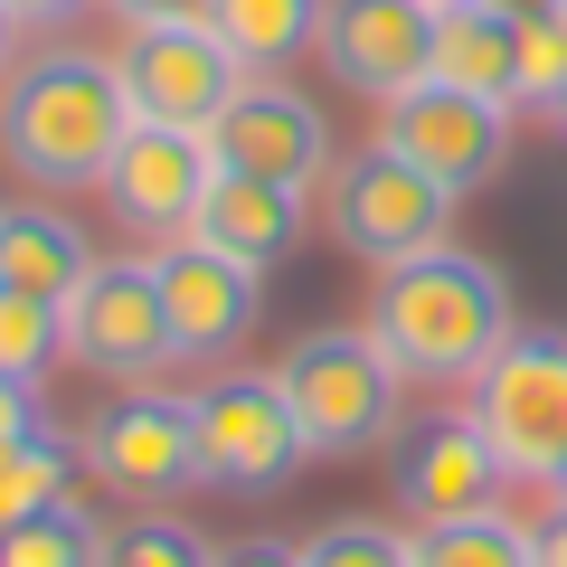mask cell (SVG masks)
Listing matches in <instances>:
<instances>
[{
	"mask_svg": "<svg viewBox=\"0 0 567 567\" xmlns=\"http://www.w3.org/2000/svg\"><path fill=\"white\" fill-rule=\"evenodd\" d=\"M95 539H104L95 511L66 492V502H48V511L0 529V567H95Z\"/></svg>",
	"mask_w": 567,
	"mask_h": 567,
	"instance_id": "obj_22",
	"label": "cell"
},
{
	"mask_svg": "<svg viewBox=\"0 0 567 567\" xmlns=\"http://www.w3.org/2000/svg\"><path fill=\"white\" fill-rule=\"evenodd\" d=\"M473 425L511 464V483H548L567 473V331H511L473 379Z\"/></svg>",
	"mask_w": 567,
	"mask_h": 567,
	"instance_id": "obj_4",
	"label": "cell"
},
{
	"mask_svg": "<svg viewBox=\"0 0 567 567\" xmlns=\"http://www.w3.org/2000/svg\"><path fill=\"white\" fill-rule=\"evenodd\" d=\"M76 473H85V454L58 445L48 425H29V435H0V529L29 520V511H48V502H66V492H76Z\"/></svg>",
	"mask_w": 567,
	"mask_h": 567,
	"instance_id": "obj_21",
	"label": "cell"
},
{
	"mask_svg": "<svg viewBox=\"0 0 567 567\" xmlns=\"http://www.w3.org/2000/svg\"><path fill=\"white\" fill-rule=\"evenodd\" d=\"M208 181H218V162H208V133L133 123V133H123V152L104 162V208H114L133 237H189V218H199Z\"/></svg>",
	"mask_w": 567,
	"mask_h": 567,
	"instance_id": "obj_13",
	"label": "cell"
},
{
	"mask_svg": "<svg viewBox=\"0 0 567 567\" xmlns=\"http://www.w3.org/2000/svg\"><path fill=\"white\" fill-rule=\"evenodd\" d=\"M39 425V388L29 379H0V435H29Z\"/></svg>",
	"mask_w": 567,
	"mask_h": 567,
	"instance_id": "obj_28",
	"label": "cell"
},
{
	"mask_svg": "<svg viewBox=\"0 0 567 567\" xmlns=\"http://www.w3.org/2000/svg\"><path fill=\"white\" fill-rule=\"evenodd\" d=\"M284 398L303 416V445L312 454H369V445H398L406 425V369L379 350V331H303V341L275 360Z\"/></svg>",
	"mask_w": 567,
	"mask_h": 567,
	"instance_id": "obj_3",
	"label": "cell"
},
{
	"mask_svg": "<svg viewBox=\"0 0 567 567\" xmlns=\"http://www.w3.org/2000/svg\"><path fill=\"white\" fill-rule=\"evenodd\" d=\"M76 454H85V473H95L104 492H123V502H171V492L199 483V425H189V398L133 388V398H114L76 435Z\"/></svg>",
	"mask_w": 567,
	"mask_h": 567,
	"instance_id": "obj_10",
	"label": "cell"
},
{
	"mask_svg": "<svg viewBox=\"0 0 567 567\" xmlns=\"http://www.w3.org/2000/svg\"><path fill=\"white\" fill-rule=\"evenodd\" d=\"M293 548H303V567H416V539L388 520H322Z\"/></svg>",
	"mask_w": 567,
	"mask_h": 567,
	"instance_id": "obj_25",
	"label": "cell"
},
{
	"mask_svg": "<svg viewBox=\"0 0 567 567\" xmlns=\"http://www.w3.org/2000/svg\"><path fill=\"white\" fill-rule=\"evenodd\" d=\"M483 10H502V20H539V10H558V0H483Z\"/></svg>",
	"mask_w": 567,
	"mask_h": 567,
	"instance_id": "obj_32",
	"label": "cell"
},
{
	"mask_svg": "<svg viewBox=\"0 0 567 567\" xmlns=\"http://www.w3.org/2000/svg\"><path fill=\"white\" fill-rule=\"evenodd\" d=\"M539 567H567V502H558V520H539Z\"/></svg>",
	"mask_w": 567,
	"mask_h": 567,
	"instance_id": "obj_31",
	"label": "cell"
},
{
	"mask_svg": "<svg viewBox=\"0 0 567 567\" xmlns=\"http://www.w3.org/2000/svg\"><path fill=\"white\" fill-rule=\"evenodd\" d=\"M95 567H218V548H208L189 520H171V511L142 502V520H123V529L95 539Z\"/></svg>",
	"mask_w": 567,
	"mask_h": 567,
	"instance_id": "obj_24",
	"label": "cell"
},
{
	"mask_svg": "<svg viewBox=\"0 0 567 567\" xmlns=\"http://www.w3.org/2000/svg\"><path fill=\"white\" fill-rule=\"evenodd\" d=\"M114 66L133 95V123H171V133H208L246 85V66L227 58L208 20H123Z\"/></svg>",
	"mask_w": 567,
	"mask_h": 567,
	"instance_id": "obj_8",
	"label": "cell"
},
{
	"mask_svg": "<svg viewBox=\"0 0 567 567\" xmlns=\"http://www.w3.org/2000/svg\"><path fill=\"white\" fill-rule=\"evenodd\" d=\"M435 76L473 85V95H502L511 114H520V20H502L483 0L435 10Z\"/></svg>",
	"mask_w": 567,
	"mask_h": 567,
	"instance_id": "obj_18",
	"label": "cell"
},
{
	"mask_svg": "<svg viewBox=\"0 0 567 567\" xmlns=\"http://www.w3.org/2000/svg\"><path fill=\"white\" fill-rule=\"evenodd\" d=\"M322 66L350 95L388 104L435 76V10L425 0H331L322 10Z\"/></svg>",
	"mask_w": 567,
	"mask_h": 567,
	"instance_id": "obj_14",
	"label": "cell"
},
{
	"mask_svg": "<svg viewBox=\"0 0 567 567\" xmlns=\"http://www.w3.org/2000/svg\"><path fill=\"white\" fill-rule=\"evenodd\" d=\"M189 425H199V483L208 492H275L312 454L275 369H227V379L189 388Z\"/></svg>",
	"mask_w": 567,
	"mask_h": 567,
	"instance_id": "obj_7",
	"label": "cell"
},
{
	"mask_svg": "<svg viewBox=\"0 0 567 567\" xmlns=\"http://www.w3.org/2000/svg\"><path fill=\"white\" fill-rule=\"evenodd\" d=\"M152 275H162L181 360H227V350L256 331V312H265V275L237 265V256H218L208 237H162L152 246Z\"/></svg>",
	"mask_w": 567,
	"mask_h": 567,
	"instance_id": "obj_12",
	"label": "cell"
},
{
	"mask_svg": "<svg viewBox=\"0 0 567 567\" xmlns=\"http://www.w3.org/2000/svg\"><path fill=\"white\" fill-rule=\"evenodd\" d=\"M379 142H388V152H406L416 171H435V181L464 199V189H483L492 171L511 162V104L425 76V85H406V95L379 104Z\"/></svg>",
	"mask_w": 567,
	"mask_h": 567,
	"instance_id": "obj_9",
	"label": "cell"
},
{
	"mask_svg": "<svg viewBox=\"0 0 567 567\" xmlns=\"http://www.w3.org/2000/svg\"><path fill=\"white\" fill-rule=\"evenodd\" d=\"M114 20H199L208 0H104Z\"/></svg>",
	"mask_w": 567,
	"mask_h": 567,
	"instance_id": "obj_30",
	"label": "cell"
},
{
	"mask_svg": "<svg viewBox=\"0 0 567 567\" xmlns=\"http://www.w3.org/2000/svg\"><path fill=\"white\" fill-rule=\"evenodd\" d=\"M558 502H567V473H558Z\"/></svg>",
	"mask_w": 567,
	"mask_h": 567,
	"instance_id": "obj_36",
	"label": "cell"
},
{
	"mask_svg": "<svg viewBox=\"0 0 567 567\" xmlns=\"http://www.w3.org/2000/svg\"><path fill=\"white\" fill-rule=\"evenodd\" d=\"M123 133H133V95L104 48H39L0 66V162L29 189H104Z\"/></svg>",
	"mask_w": 567,
	"mask_h": 567,
	"instance_id": "obj_1",
	"label": "cell"
},
{
	"mask_svg": "<svg viewBox=\"0 0 567 567\" xmlns=\"http://www.w3.org/2000/svg\"><path fill=\"white\" fill-rule=\"evenodd\" d=\"M189 237H208L218 256L237 265H284L293 246H303V189H284V181H256V171H218L199 199V218H189Z\"/></svg>",
	"mask_w": 567,
	"mask_h": 567,
	"instance_id": "obj_16",
	"label": "cell"
},
{
	"mask_svg": "<svg viewBox=\"0 0 567 567\" xmlns=\"http://www.w3.org/2000/svg\"><path fill=\"white\" fill-rule=\"evenodd\" d=\"M10 39H20V20H10V0H0V66H10Z\"/></svg>",
	"mask_w": 567,
	"mask_h": 567,
	"instance_id": "obj_34",
	"label": "cell"
},
{
	"mask_svg": "<svg viewBox=\"0 0 567 567\" xmlns=\"http://www.w3.org/2000/svg\"><path fill=\"white\" fill-rule=\"evenodd\" d=\"M76 10H95V0H10V20H20V29H66Z\"/></svg>",
	"mask_w": 567,
	"mask_h": 567,
	"instance_id": "obj_29",
	"label": "cell"
},
{
	"mask_svg": "<svg viewBox=\"0 0 567 567\" xmlns=\"http://www.w3.org/2000/svg\"><path fill=\"white\" fill-rule=\"evenodd\" d=\"M369 331H379V350L406 369V379L425 388H473L483 379V360L511 341V284L502 265L464 256V246H425V256L406 265H379V293H369Z\"/></svg>",
	"mask_w": 567,
	"mask_h": 567,
	"instance_id": "obj_2",
	"label": "cell"
},
{
	"mask_svg": "<svg viewBox=\"0 0 567 567\" xmlns=\"http://www.w3.org/2000/svg\"><path fill=\"white\" fill-rule=\"evenodd\" d=\"M322 10L331 0H208L199 20L227 39V58L246 76H284L303 48H322Z\"/></svg>",
	"mask_w": 567,
	"mask_h": 567,
	"instance_id": "obj_19",
	"label": "cell"
},
{
	"mask_svg": "<svg viewBox=\"0 0 567 567\" xmlns=\"http://www.w3.org/2000/svg\"><path fill=\"white\" fill-rule=\"evenodd\" d=\"M208 162L284 181V189H322L341 152H331V123H322L312 95H293V85H275V76H246L237 104L208 123Z\"/></svg>",
	"mask_w": 567,
	"mask_h": 567,
	"instance_id": "obj_11",
	"label": "cell"
},
{
	"mask_svg": "<svg viewBox=\"0 0 567 567\" xmlns=\"http://www.w3.org/2000/svg\"><path fill=\"white\" fill-rule=\"evenodd\" d=\"M539 123H548V133H558V142H567V85H558V95H548V104H539Z\"/></svg>",
	"mask_w": 567,
	"mask_h": 567,
	"instance_id": "obj_33",
	"label": "cell"
},
{
	"mask_svg": "<svg viewBox=\"0 0 567 567\" xmlns=\"http://www.w3.org/2000/svg\"><path fill=\"white\" fill-rule=\"evenodd\" d=\"M218 567H303V548H284V539H237V548H218Z\"/></svg>",
	"mask_w": 567,
	"mask_h": 567,
	"instance_id": "obj_27",
	"label": "cell"
},
{
	"mask_svg": "<svg viewBox=\"0 0 567 567\" xmlns=\"http://www.w3.org/2000/svg\"><path fill=\"white\" fill-rule=\"evenodd\" d=\"M85 265H95V246L76 237V218H58V208H0V284L10 293H39V303H66L85 284Z\"/></svg>",
	"mask_w": 567,
	"mask_h": 567,
	"instance_id": "obj_17",
	"label": "cell"
},
{
	"mask_svg": "<svg viewBox=\"0 0 567 567\" xmlns=\"http://www.w3.org/2000/svg\"><path fill=\"white\" fill-rule=\"evenodd\" d=\"M558 85H567V0L539 10V20H520V114H539Z\"/></svg>",
	"mask_w": 567,
	"mask_h": 567,
	"instance_id": "obj_26",
	"label": "cell"
},
{
	"mask_svg": "<svg viewBox=\"0 0 567 567\" xmlns=\"http://www.w3.org/2000/svg\"><path fill=\"white\" fill-rule=\"evenodd\" d=\"M511 464L492 454V435L464 416H435L416 435H398V502L406 520H464V511H502Z\"/></svg>",
	"mask_w": 567,
	"mask_h": 567,
	"instance_id": "obj_15",
	"label": "cell"
},
{
	"mask_svg": "<svg viewBox=\"0 0 567 567\" xmlns=\"http://www.w3.org/2000/svg\"><path fill=\"white\" fill-rule=\"evenodd\" d=\"M58 312H66V360H76L85 379L152 388L162 369H181V341H171V303H162L152 256H95L85 284Z\"/></svg>",
	"mask_w": 567,
	"mask_h": 567,
	"instance_id": "obj_5",
	"label": "cell"
},
{
	"mask_svg": "<svg viewBox=\"0 0 567 567\" xmlns=\"http://www.w3.org/2000/svg\"><path fill=\"white\" fill-rule=\"evenodd\" d=\"M322 199H331V237L360 265H406V256H425V246L454 237V189L435 181V171H416L406 152H388V142L331 162Z\"/></svg>",
	"mask_w": 567,
	"mask_h": 567,
	"instance_id": "obj_6",
	"label": "cell"
},
{
	"mask_svg": "<svg viewBox=\"0 0 567 567\" xmlns=\"http://www.w3.org/2000/svg\"><path fill=\"white\" fill-rule=\"evenodd\" d=\"M416 567H539V529L511 520V511L416 520Z\"/></svg>",
	"mask_w": 567,
	"mask_h": 567,
	"instance_id": "obj_20",
	"label": "cell"
},
{
	"mask_svg": "<svg viewBox=\"0 0 567 567\" xmlns=\"http://www.w3.org/2000/svg\"><path fill=\"white\" fill-rule=\"evenodd\" d=\"M58 360H66V312L0 284V379H29V388H39Z\"/></svg>",
	"mask_w": 567,
	"mask_h": 567,
	"instance_id": "obj_23",
	"label": "cell"
},
{
	"mask_svg": "<svg viewBox=\"0 0 567 567\" xmlns=\"http://www.w3.org/2000/svg\"><path fill=\"white\" fill-rule=\"evenodd\" d=\"M425 10H454V0H425Z\"/></svg>",
	"mask_w": 567,
	"mask_h": 567,
	"instance_id": "obj_35",
	"label": "cell"
}]
</instances>
